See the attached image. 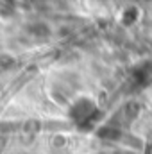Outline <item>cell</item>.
<instances>
[{
    "instance_id": "1",
    "label": "cell",
    "mask_w": 152,
    "mask_h": 154,
    "mask_svg": "<svg viewBox=\"0 0 152 154\" xmlns=\"http://www.w3.org/2000/svg\"><path fill=\"white\" fill-rule=\"evenodd\" d=\"M100 116V111L93 99L90 97H79L68 109V118L81 129H90Z\"/></svg>"
},
{
    "instance_id": "2",
    "label": "cell",
    "mask_w": 152,
    "mask_h": 154,
    "mask_svg": "<svg viewBox=\"0 0 152 154\" xmlns=\"http://www.w3.org/2000/svg\"><path fill=\"white\" fill-rule=\"evenodd\" d=\"M140 104L138 102H134V100H131V102H125L122 108H118V111L113 115V120H111V124L116 125V127H125V125H131L138 115H140Z\"/></svg>"
},
{
    "instance_id": "3",
    "label": "cell",
    "mask_w": 152,
    "mask_h": 154,
    "mask_svg": "<svg viewBox=\"0 0 152 154\" xmlns=\"http://www.w3.org/2000/svg\"><path fill=\"white\" fill-rule=\"evenodd\" d=\"M131 84L132 88L143 90L152 84V61H143L138 66H134L131 74Z\"/></svg>"
},
{
    "instance_id": "4",
    "label": "cell",
    "mask_w": 152,
    "mask_h": 154,
    "mask_svg": "<svg viewBox=\"0 0 152 154\" xmlns=\"http://www.w3.org/2000/svg\"><path fill=\"white\" fill-rule=\"evenodd\" d=\"M138 16H140V9L136 5H129L122 13V23L125 27H131V25H134L138 22Z\"/></svg>"
},
{
    "instance_id": "5",
    "label": "cell",
    "mask_w": 152,
    "mask_h": 154,
    "mask_svg": "<svg viewBox=\"0 0 152 154\" xmlns=\"http://www.w3.org/2000/svg\"><path fill=\"white\" fill-rule=\"evenodd\" d=\"M29 32H31L32 36H36V38H47V36L50 34V29H48L47 23H43V22H36V23L29 25Z\"/></svg>"
},
{
    "instance_id": "6",
    "label": "cell",
    "mask_w": 152,
    "mask_h": 154,
    "mask_svg": "<svg viewBox=\"0 0 152 154\" xmlns=\"http://www.w3.org/2000/svg\"><path fill=\"white\" fill-rule=\"evenodd\" d=\"M14 0H0V16L7 18V16H13L14 14Z\"/></svg>"
},
{
    "instance_id": "7",
    "label": "cell",
    "mask_w": 152,
    "mask_h": 154,
    "mask_svg": "<svg viewBox=\"0 0 152 154\" xmlns=\"http://www.w3.org/2000/svg\"><path fill=\"white\" fill-rule=\"evenodd\" d=\"M14 65V57L13 56H7V54H0V70H5L9 66Z\"/></svg>"
},
{
    "instance_id": "8",
    "label": "cell",
    "mask_w": 152,
    "mask_h": 154,
    "mask_svg": "<svg viewBox=\"0 0 152 154\" xmlns=\"http://www.w3.org/2000/svg\"><path fill=\"white\" fill-rule=\"evenodd\" d=\"M138 2H141V4H149V2H152V0H138Z\"/></svg>"
}]
</instances>
